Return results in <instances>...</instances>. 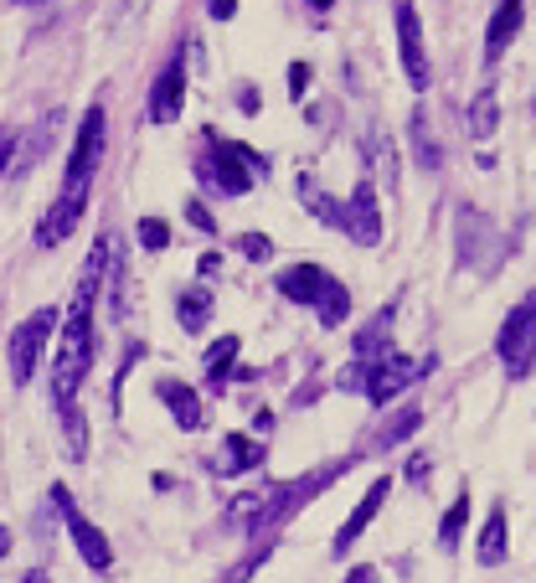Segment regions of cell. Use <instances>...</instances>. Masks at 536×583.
I'll use <instances>...</instances> for the list:
<instances>
[{"instance_id": "obj_21", "label": "cell", "mask_w": 536, "mask_h": 583, "mask_svg": "<svg viewBox=\"0 0 536 583\" xmlns=\"http://www.w3.org/2000/svg\"><path fill=\"white\" fill-rule=\"evenodd\" d=\"M300 197L310 202V217H320V223H331V227H340V223H346V202H335V197H325V191H320L315 181H310V176L300 181Z\"/></svg>"}, {"instance_id": "obj_11", "label": "cell", "mask_w": 536, "mask_h": 583, "mask_svg": "<svg viewBox=\"0 0 536 583\" xmlns=\"http://www.w3.org/2000/svg\"><path fill=\"white\" fill-rule=\"evenodd\" d=\"M387 496H392V475H377L367 496L356 501V512L346 516V522H340V532H335V542H331V552H335V558H346V552L356 548V537H361V532L371 527V522H377V512L387 506Z\"/></svg>"}, {"instance_id": "obj_25", "label": "cell", "mask_w": 536, "mask_h": 583, "mask_svg": "<svg viewBox=\"0 0 536 583\" xmlns=\"http://www.w3.org/2000/svg\"><path fill=\"white\" fill-rule=\"evenodd\" d=\"M418 424H423V413H418V408H402V418H392V424H387V429L377 434V449L402 445V439H407V434L418 429Z\"/></svg>"}, {"instance_id": "obj_4", "label": "cell", "mask_w": 536, "mask_h": 583, "mask_svg": "<svg viewBox=\"0 0 536 583\" xmlns=\"http://www.w3.org/2000/svg\"><path fill=\"white\" fill-rule=\"evenodd\" d=\"M63 330V315L57 310H32L26 321H21L16 330H11V346H5V357H11V382L16 388H26V382L36 378V361H42V351H47V341Z\"/></svg>"}, {"instance_id": "obj_27", "label": "cell", "mask_w": 536, "mask_h": 583, "mask_svg": "<svg viewBox=\"0 0 536 583\" xmlns=\"http://www.w3.org/2000/svg\"><path fill=\"white\" fill-rule=\"evenodd\" d=\"M237 248H243V258H253V264H268V258H273L268 233H243V238H237Z\"/></svg>"}, {"instance_id": "obj_1", "label": "cell", "mask_w": 536, "mask_h": 583, "mask_svg": "<svg viewBox=\"0 0 536 583\" xmlns=\"http://www.w3.org/2000/svg\"><path fill=\"white\" fill-rule=\"evenodd\" d=\"M109 248H114V238H99L88 248V264L78 274L67 321L57 330V361H52V397H57V408H72V397H78L88 367H93V305H99V290H103V269L114 258Z\"/></svg>"}, {"instance_id": "obj_7", "label": "cell", "mask_w": 536, "mask_h": 583, "mask_svg": "<svg viewBox=\"0 0 536 583\" xmlns=\"http://www.w3.org/2000/svg\"><path fill=\"white\" fill-rule=\"evenodd\" d=\"M428 372V361H413V357H402V351H387V357L367 361V403H377V408H387L392 397L402 393V388H413V382Z\"/></svg>"}, {"instance_id": "obj_12", "label": "cell", "mask_w": 536, "mask_h": 583, "mask_svg": "<svg viewBox=\"0 0 536 583\" xmlns=\"http://www.w3.org/2000/svg\"><path fill=\"white\" fill-rule=\"evenodd\" d=\"M155 397H160V403L170 408V418H176V429L197 434L201 424H206V408H201L197 388H186V382H176V378H160V382H155Z\"/></svg>"}, {"instance_id": "obj_31", "label": "cell", "mask_w": 536, "mask_h": 583, "mask_svg": "<svg viewBox=\"0 0 536 583\" xmlns=\"http://www.w3.org/2000/svg\"><path fill=\"white\" fill-rule=\"evenodd\" d=\"M5 155H11V139L0 135V166H5Z\"/></svg>"}, {"instance_id": "obj_8", "label": "cell", "mask_w": 536, "mask_h": 583, "mask_svg": "<svg viewBox=\"0 0 536 583\" xmlns=\"http://www.w3.org/2000/svg\"><path fill=\"white\" fill-rule=\"evenodd\" d=\"M52 501H57V512H63V522H67V532H72V542H78V552H83V563L93 568V573H109V568H114V548H109L99 527L72 506L67 485H52Z\"/></svg>"}, {"instance_id": "obj_9", "label": "cell", "mask_w": 536, "mask_h": 583, "mask_svg": "<svg viewBox=\"0 0 536 583\" xmlns=\"http://www.w3.org/2000/svg\"><path fill=\"white\" fill-rule=\"evenodd\" d=\"M340 233L361 248H377L382 243V206H377V187L371 181H356V191L346 197V223Z\"/></svg>"}, {"instance_id": "obj_10", "label": "cell", "mask_w": 536, "mask_h": 583, "mask_svg": "<svg viewBox=\"0 0 536 583\" xmlns=\"http://www.w3.org/2000/svg\"><path fill=\"white\" fill-rule=\"evenodd\" d=\"M186 109V57L176 52L166 68L155 72V88H150V124H176Z\"/></svg>"}, {"instance_id": "obj_20", "label": "cell", "mask_w": 536, "mask_h": 583, "mask_svg": "<svg viewBox=\"0 0 536 583\" xmlns=\"http://www.w3.org/2000/svg\"><path fill=\"white\" fill-rule=\"evenodd\" d=\"M176 321H181V330L206 326V321H212V290H186L181 300H176Z\"/></svg>"}, {"instance_id": "obj_22", "label": "cell", "mask_w": 536, "mask_h": 583, "mask_svg": "<svg viewBox=\"0 0 536 583\" xmlns=\"http://www.w3.org/2000/svg\"><path fill=\"white\" fill-rule=\"evenodd\" d=\"M465 522H469V496L459 491V496L449 501V512H444V522H438V548L454 552L459 548V537H465Z\"/></svg>"}, {"instance_id": "obj_23", "label": "cell", "mask_w": 536, "mask_h": 583, "mask_svg": "<svg viewBox=\"0 0 536 583\" xmlns=\"http://www.w3.org/2000/svg\"><path fill=\"white\" fill-rule=\"evenodd\" d=\"M233 357H237V336H222L217 346H206V378L217 382V388L237 372V367H233Z\"/></svg>"}, {"instance_id": "obj_6", "label": "cell", "mask_w": 536, "mask_h": 583, "mask_svg": "<svg viewBox=\"0 0 536 583\" xmlns=\"http://www.w3.org/2000/svg\"><path fill=\"white\" fill-rule=\"evenodd\" d=\"M392 21H398V57H402V72H407V83L423 93V88L434 83V68H428V47H423L418 5H413V0H398Z\"/></svg>"}, {"instance_id": "obj_29", "label": "cell", "mask_w": 536, "mask_h": 583, "mask_svg": "<svg viewBox=\"0 0 536 583\" xmlns=\"http://www.w3.org/2000/svg\"><path fill=\"white\" fill-rule=\"evenodd\" d=\"M304 88H310V63H294V68H289V93L304 99Z\"/></svg>"}, {"instance_id": "obj_2", "label": "cell", "mask_w": 536, "mask_h": 583, "mask_svg": "<svg viewBox=\"0 0 536 583\" xmlns=\"http://www.w3.org/2000/svg\"><path fill=\"white\" fill-rule=\"evenodd\" d=\"M103 124H109L103 120V103H88L83 124H78V145L67 155L63 191L52 197L47 217L36 227V243H42V248H63V243L72 238V227L83 223V206H88V197H93V176H99V160H103V139H109Z\"/></svg>"}, {"instance_id": "obj_5", "label": "cell", "mask_w": 536, "mask_h": 583, "mask_svg": "<svg viewBox=\"0 0 536 583\" xmlns=\"http://www.w3.org/2000/svg\"><path fill=\"white\" fill-rule=\"evenodd\" d=\"M495 351H501V361H505V372H511V378L536 372V290L526 294L511 315H505L501 336H495Z\"/></svg>"}, {"instance_id": "obj_19", "label": "cell", "mask_w": 536, "mask_h": 583, "mask_svg": "<svg viewBox=\"0 0 536 583\" xmlns=\"http://www.w3.org/2000/svg\"><path fill=\"white\" fill-rule=\"evenodd\" d=\"M315 315H320V326H325V330L346 326V315H351V290H346L340 279H331V290L315 300Z\"/></svg>"}, {"instance_id": "obj_13", "label": "cell", "mask_w": 536, "mask_h": 583, "mask_svg": "<svg viewBox=\"0 0 536 583\" xmlns=\"http://www.w3.org/2000/svg\"><path fill=\"white\" fill-rule=\"evenodd\" d=\"M331 279L320 264H289V269H279V284L273 290L284 294V300H294V305H315L320 294L331 290Z\"/></svg>"}, {"instance_id": "obj_3", "label": "cell", "mask_w": 536, "mask_h": 583, "mask_svg": "<svg viewBox=\"0 0 536 583\" xmlns=\"http://www.w3.org/2000/svg\"><path fill=\"white\" fill-rule=\"evenodd\" d=\"M201 181L222 197H243L253 191V181L264 176V155L237 145V139H222V135H206V155H201Z\"/></svg>"}, {"instance_id": "obj_30", "label": "cell", "mask_w": 536, "mask_h": 583, "mask_svg": "<svg viewBox=\"0 0 536 583\" xmlns=\"http://www.w3.org/2000/svg\"><path fill=\"white\" fill-rule=\"evenodd\" d=\"M206 11H212V16H217V21H227V16H233V11H237V0H212Z\"/></svg>"}, {"instance_id": "obj_17", "label": "cell", "mask_w": 536, "mask_h": 583, "mask_svg": "<svg viewBox=\"0 0 536 583\" xmlns=\"http://www.w3.org/2000/svg\"><path fill=\"white\" fill-rule=\"evenodd\" d=\"M392 315H398V310L387 305V310H377V315L367 321V330H356V357H361V361H377V357L392 351Z\"/></svg>"}, {"instance_id": "obj_26", "label": "cell", "mask_w": 536, "mask_h": 583, "mask_svg": "<svg viewBox=\"0 0 536 583\" xmlns=\"http://www.w3.org/2000/svg\"><path fill=\"white\" fill-rule=\"evenodd\" d=\"M134 233H139V243H145L150 254H160V248H170V227L160 223V217H139V227H134Z\"/></svg>"}, {"instance_id": "obj_15", "label": "cell", "mask_w": 536, "mask_h": 583, "mask_svg": "<svg viewBox=\"0 0 536 583\" xmlns=\"http://www.w3.org/2000/svg\"><path fill=\"white\" fill-rule=\"evenodd\" d=\"M212 464V475H243V470H258L264 464V445L253 439V434H227L222 439V455Z\"/></svg>"}, {"instance_id": "obj_16", "label": "cell", "mask_w": 536, "mask_h": 583, "mask_svg": "<svg viewBox=\"0 0 536 583\" xmlns=\"http://www.w3.org/2000/svg\"><path fill=\"white\" fill-rule=\"evenodd\" d=\"M505 552H511V542H505V506L495 501L485 516V527H480V542H474V558H480V568H501Z\"/></svg>"}, {"instance_id": "obj_32", "label": "cell", "mask_w": 536, "mask_h": 583, "mask_svg": "<svg viewBox=\"0 0 536 583\" xmlns=\"http://www.w3.org/2000/svg\"><path fill=\"white\" fill-rule=\"evenodd\" d=\"M310 5H315V11H331V5H335V0H310Z\"/></svg>"}, {"instance_id": "obj_18", "label": "cell", "mask_w": 536, "mask_h": 583, "mask_svg": "<svg viewBox=\"0 0 536 583\" xmlns=\"http://www.w3.org/2000/svg\"><path fill=\"white\" fill-rule=\"evenodd\" d=\"M495 130H501V93L485 83L480 93H474V103H469V135H474V139H490Z\"/></svg>"}, {"instance_id": "obj_28", "label": "cell", "mask_w": 536, "mask_h": 583, "mask_svg": "<svg viewBox=\"0 0 536 583\" xmlns=\"http://www.w3.org/2000/svg\"><path fill=\"white\" fill-rule=\"evenodd\" d=\"M186 223L201 227V233H217V217H212V212H206L201 202H186Z\"/></svg>"}, {"instance_id": "obj_33", "label": "cell", "mask_w": 536, "mask_h": 583, "mask_svg": "<svg viewBox=\"0 0 536 583\" xmlns=\"http://www.w3.org/2000/svg\"><path fill=\"white\" fill-rule=\"evenodd\" d=\"M16 5H36V0H16Z\"/></svg>"}, {"instance_id": "obj_14", "label": "cell", "mask_w": 536, "mask_h": 583, "mask_svg": "<svg viewBox=\"0 0 536 583\" xmlns=\"http://www.w3.org/2000/svg\"><path fill=\"white\" fill-rule=\"evenodd\" d=\"M521 21H526V0H501V5H495V16H490V26H485V63H501L505 52H511Z\"/></svg>"}, {"instance_id": "obj_24", "label": "cell", "mask_w": 536, "mask_h": 583, "mask_svg": "<svg viewBox=\"0 0 536 583\" xmlns=\"http://www.w3.org/2000/svg\"><path fill=\"white\" fill-rule=\"evenodd\" d=\"M413 150H418V166H428L434 171L438 160H444V150H438V139H434V130H428V114H413Z\"/></svg>"}]
</instances>
